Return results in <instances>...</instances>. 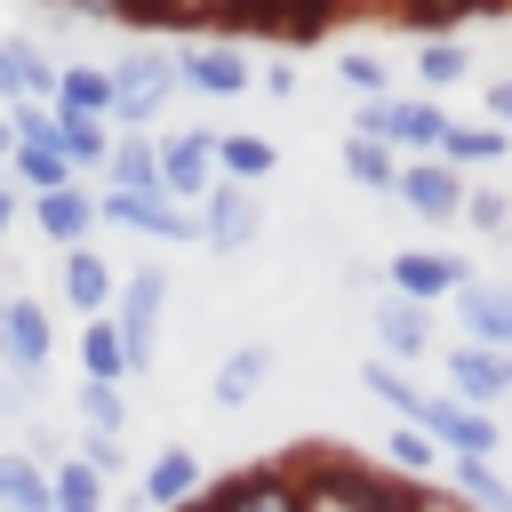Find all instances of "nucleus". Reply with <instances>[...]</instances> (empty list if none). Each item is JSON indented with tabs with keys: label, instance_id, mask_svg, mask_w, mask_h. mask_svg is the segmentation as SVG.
<instances>
[{
	"label": "nucleus",
	"instance_id": "nucleus-1",
	"mask_svg": "<svg viewBox=\"0 0 512 512\" xmlns=\"http://www.w3.org/2000/svg\"><path fill=\"white\" fill-rule=\"evenodd\" d=\"M304 512H456V496H432L416 480H392L384 464H352V456H312L296 472Z\"/></svg>",
	"mask_w": 512,
	"mask_h": 512
},
{
	"label": "nucleus",
	"instance_id": "nucleus-2",
	"mask_svg": "<svg viewBox=\"0 0 512 512\" xmlns=\"http://www.w3.org/2000/svg\"><path fill=\"white\" fill-rule=\"evenodd\" d=\"M112 72V136H152L160 104L176 96V56L168 48H128Z\"/></svg>",
	"mask_w": 512,
	"mask_h": 512
},
{
	"label": "nucleus",
	"instance_id": "nucleus-3",
	"mask_svg": "<svg viewBox=\"0 0 512 512\" xmlns=\"http://www.w3.org/2000/svg\"><path fill=\"white\" fill-rule=\"evenodd\" d=\"M352 136H376L392 160H432L440 136H448V112L432 96H384V104H360L352 112Z\"/></svg>",
	"mask_w": 512,
	"mask_h": 512
},
{
	"label": "nucleus",
	"instance_id": "nucleus-4",
	"mask_svg": "<svg viewBox=\"0 0 512 512\" xmlns=\"http://www.w3.org/2000/svg\"><path fill=\"white\" fill-rule=\"evenodd\" d=\"M160 312H168V272L160 264H144V272H128L120 280V296H112V336H120V360H128V376H144L152 368V328H160Z\"/></svg>",
	"mask_w": 512,
	"mask_h": 512
},
{
	"label": "nucleus",
	"instance_id": "nucleus-5",
	"mask_svg": "<svg viewBox=\"0 0 512 512\" xmlns=\"http://www.w3.org/2000/svg\"><path fill=\"white\" fill-rule=\"evenodd\" d=\"M384 280H392V296L400 304H456L464 288H472V264L464 256H448V248H400V256H384Z\"/></svg>",
	"mask_w": 512,
	"mask_h": 512
},
{
	"label": "nucleus",
	"instance_id": "nucleus-6",
	"mask_svg": "<svg viewBox=\"0 0 512 512\" xmlns=\"http://www.w3.org/2000/svg\"><path fill=\"white\" fill-rule=\"evenodd\" d=\"M176 88H192V96H248L256 64H248V48L232 32L224 40H192V48H176Z\"/></svg>",
	"mask_w": 512,
	"mask_h": 512
},
{
	"label": "nucleus",
	"instance_id": "nucleus-7",
	"mask_svg": "<svg viewBox=\"0 0 512 512\" xmlns=\"http://www.w3.org/2000/svg\"><path fill=\"white\" fill-rule=\"evenodd\" d=\"M416 432H432V440H440V456H480V464H496V448H504L496 416H472V408H456L448 392H424Z\"/></svg>",
	"mask_w": 512,
	"mask_h": 512
},
{
	"label": "nucleus",
	"instance_id": "nucleus-8",
	"mask_svg": "<svg viewBox=\"0 0 512 512\" xmlns=\"http://www.w3.org/2000/svg\"><path fill=\"white\" fill-rule=\"evenodd\" d=\"M48 352H56L48 312H40L32 296H0V360H8V376H16V384H40V376H48Z\"/></svg>",
	"mask_w": 512,
	"mask_h": 512
},
{
	"label": "nucleus",
	"instance_id": "nucleus-9",
	"mask_svg": "<svg viewBox=\"0 0 512 512\" xmlns=\"http://www.w3.org/2000/svg\"><path fill=\"white\" fill-rule=\"evenodd\" d=\"M200 504H208V512H304L288 464H248V472H232V480H208Z\"/></svg>",
	"mask_w": 512,
	"mask_h": 512
},
{
	"label": "nucleus",
	"instance_id": "nucleus-10",
	"mask_svg": "<svg viewBox=\"0 0 512 512\" xmlns=\"http://www.w3.org/2000/svg\"><path fill=\"white\" fill-rule=\"evenodd\" d=\"M160 144V200L176 208H200L216 192V160H208V128H184V136H152Z\"/></svg>",
	"mask_w": 512,
	"mask_h": 512
},
{
	"label": "nucleus",
	"instance_id": "nucleus-11",
	"mask_svg": "<svg viewBox=\"0 0 512 512\" xmlns=\"http://www.w3.org/2000/svg\"><path fill=\"white\" fill-rule=\"evenodd\" d=\"M192 216H200V248H216V256H240V248L264 232V200L240 192V184H216Z\"/></svg>",
	"mask_w": 512,
	"mask_h": 512
},
{
	"label": "nucleus",
	"instance_id": "nucleus-12",
	"mask_svg": "<svg viewBox=\"0 0 512 512\" xmlns=\"http://www.w3.org/2000/svg\"><path fill=\"white\" fill-rule=\"evenodd\" d=\"M464 176L448 168V160H400V184H392V200L400 208H416L424 224H448V216H464Z\"/></svg>",
	"mask_w": 512,
	"mask_h": 512
},
{
	"label": "nucleus",
	"instance_id": "nucleus-13",
	"mask_svg": "<svg viewBox=\"0 0 512 512\" xmlns=\"http://www.w3.org/2000/svg\"><path fill=\"white\" fill-rule=\"evenodd\" d=\"M200 488H208V472H200L192 448H160V456L136 472V504H144V512H184V504H200Z\"/></svg>",
	"mask_w": 512,
	"mask_h": 512
},
{
	"label": "nucleus",
	"instance_id": "nucleus-14",
	"mask_svg": "<svg viewBox=\"0 0 512 512\" xmlns=\"http://www.w3.org/2000/svg\"><path fill=\"white\" fill-rule=\"evenodd\" d=\"M208 160H216V184H240V192L280 176V152L264 136H248V128H208Z\"/></svg>",
	"mask_w": 512,
	"mask_h": 512
},
{
	"label": "nucleus",
	"instance_id": "nucleus-15",
	"mask_svg": "<svg viewBox=\"0 0 512 512\" xmlns=\"http://www.w3.org/2000/svg\"><path fill=\"white\" fill-rule=\"evenodd\" d=\"M456 320H464V344H480V352L512 360V288H488V280H472V288L456 296Z\"/></svg>",
	"mask_w": 512,
	"mask_h": 512
},
{
	"label": "nucleus",
	"instance_id": "nucleus-16",
	"mask_svg": "<svg viewBox=\"0 0 512 512\" xmlns=\"http://www.w3.org/2000/svg\"><path fill=\"white\" fill-rule=\"evenodd\" d=\"M424 352H432V312L384 296V312H376V360H384V368H416Z\"/></svg>",
	"mask_w": 512,
	"mask_h": 512
},
{
	"label": "nucleus",
	"instance_id": "nucleus-17",
	"mask_svg": "<svg viewBox=\"0 0 512 512\" xmlns=\"http://www.w3.org/2000/svg\"><path fill=\"white\" fill-rule=\"evenodd\" d=\"M448 400L472 408V416H488V408L504 400V360L480 352V344H456V352H448Z\"/></svg>",
	"mask_w": 512,
	"mask_h": 512
},
{
	"label": "nucleus",
	"instance_id": "nucleus-18",
	"mask_svg": "<svg viewBox=\"0 0 512 512\" xmlns=\"http://www.w3.org/2000/svg\"><path fill=\"white\" fill-rule=\"evenodd\" d=\"M32 224L72 256V248L96 240V192H80V184H72V192H48V200H32Z\"/></svg>",
	"mask_w": 512,
	"mask_h": 512
},
{
	"label": "nucleus",
	"instance_id": "nucleus-19",
	"mask_svg": "<svg viewBox=\"0 0 512 512\" xmlns=\"http://www.w3.org/2000/svg\"><path fill=\"white\" fill-rule=\"evenodd\" d=\"M112 296H120V272H112L96 248H72V256H64V304H72L80 320H104Z\"/></svg>",
	"mask_w": 512,
	"mask_h": 512
},
{
	"label": "nucleus",
	"instance_id": "nucleus-20",
	"mask_svg": "<svg viewBox=\"0 0 512 512\" xmlns=\"http://www.w3.org/2000/svg\"><path fill=\"white\" fill-rule=\"evenodd\" d=\"M432 160H448L456 176H472V168H512V136L504 128H464V120H448V136H440V152Z\"/></svg>",
	"mask_w": 512,
	"mask_h": 512
},
{
	"label": "nucleus",
	"instance_id": "nucleus-21",
	"mask_svg": "<svg viewBox=\"0 0 512 512\" xmlns=\"http://www.w3.org/2000/svg\"><path fill=\"white\" fill-rule=\"evenodd\" d=\"M104 192L152 200V192H160V144H152V136H112V160H104Z\"/></svg>",
	"mask_w": 512,
	"mask_h": 512
},
{
	"label": "nucleus",
	"instance_id": "nucleus-22",
	"mask_svg": "<svg viewBox=\"0 0 512 512\" xmlns=\"http://www.w3.org/2000/svg\"><path fill=\"white\" fill-rule=\"evenodd\" d=\"M56 112L64 120H112V72L104 64H56Z\"/></svg>",
	"mask_w": 512,
	"mask_h": 512
},
{
	"label": "nucleus",
	"instance_id": "nucleus-23",
	"mask_svg": "<svg viewBox=\"0 0 512 512\" xmlns=\"http://www.w3.org/2000/svg\"><path fill=\"white\" fill-rule=\"evenodd\" d=\"M264 376H272V344H240V352H224V360H216L208 400H216V408H248Z\"/></svg>",
	"mask_w": 512,
	"mask_h": 512
},
{
	"label": "nucleus",
	"instance_id": "nucleus-24",
	"mask_svg": "<svg viewBox=\"0 0 512 512\" xmlns=\"http://www.w3.org/2000/svg\"><path fill=\"white\" fill-rule=\"evenodd\" d=\"M448 496H456V512H512V480L496 472V464H480V456H448Z\"/></svg>",
	"mask_w": 512,
	"mask_h": 512
},
{
	"label": "nucleus",
	"instance_id": "nucleus-25",
	"mask_svg": "<svg viewBox=\"0 0 512 512\" xmlns=\"http://www.w3.org/2000/svg\"><path fill=\"white\" fill-rule=\"evenodd\" d=\"M56 152H64V168H72V184H80V176H104V160H112V120H64V112H56Z\"/></svg>",
	"mask_w": 512,
	"mask_h": 512
},
{
	"label": "nucleus",
	"instance_id": "nucleus-26",
	"mask_svg": "<svg viewBox=\"0 0 512 512\" xmlns=\"http://www.w3.org/2000/svg\"><path fill=\"white\" fill-rule=\"evenodd\" d=\"M0 512H56L48 472L32 464V448H0Z\"/></svg>",
	"mask_w": 512,
	"mask_h": 512
},
{
	"label": "nucleus",
	"instance_id": "nucleus-27",
	"mask_svg": "<svg viewBox=\"0 0 512 512\" xmlns=\"http://www.w3.org/2000/svg\"><path fill=\"white\" fill-rule=\"evenodd\" d=\"M384 472L424 488V480L440 472V440H432V432H416V424H392V440H384Z\"/></svg>",
	"mask_w": 512,
	"mask_h": 512
},
{
	"label": "nucleus",
	"instance_id": "nucleus-28",
	"mask_svg": "<svg viewBox=\"0 0 512 512\" xmlns=\"http://www.w3.org/2000/svg\"><path fill=\"white\" fill-rule=\"evenodd\" d=\"M344 176H352L360 192H384V200H392V184H400V160H392L376 136H344Z\"/></svg>",
	"mask_w": 512,
	"mask_h": 512
},
{
	"label": "nucleus",
	"instance_id": "nucleus-29",
	"mask_svg": "<svg viewBox=\"0 0 512 512\" xmlns=\"http://www.w3.org/2000/svg\"><path fill=\"white\" fill-rule=\"evenodd\" d=\"M80 368H88V384H128V360H120V336H112V320H80Z\"/></svg>",
	"mask_w": 512,
	"mask_h": 512
},
{
	"label": "nucleus",
	"instance_id": "nucleus-30",
	"mask_svg": "<svg viewBox=\"0 0 512 512\" xmlns=\"http://www.w3.org/2000/svg\"><path fill=\"white\" fill-rule=\"evenodd\" d=\"M48 496H56V512H104V504H112V488H104L80 456H64V464L48 472Z\"/></svg>",
	"mask_w": 512,
	"mask_h": 512
},
{
	"label": "nucleus",
	"instance_id": "nucleus-31",
	"mask_svg": "<svg viewBox=\"0 0 512 512\" xmlns=\"http://www.w3.org/2000/svg\"><path fill=\"white\" fill-rule=\"evenodd\" d=\"M472 72V56H464V40H424L416 48V80H424V96L440 104V88H456Z\"/></svg>",
	"mask_w": 512,
	"mask_h": 512
},
{
	"label": "nucleus",
	"instance_id": "nucleus-32",
	"mask_svg": "<svg viewBox=\"0 0 512 512\" xmlns=\"http://www.w3.org/2000/svg\"><path fill=\"white\" fill-rule=\"evenodd\" d=\"M336 80H344L360 104H384V96H392V64H384L376 48H344V56H336Z\"/></svg>",
	"mask_w": 512,
	"mask_h": 512
},
{
	"label": "nucleus",
	"instance_id": "nucleus-33",
	"mask_svg": "<svg viewBox=\"0 0 512 512\" xmlns=\"http://www.w3.org/2000/svg\"><path fill=\"white\" fill-rule=\"evenodd\" d=\"M8 168H16V184H24L32 200H48V192H72V168H64V152H8Z\"/></svg>",
	"mask_w": 512,
	"mask_h": 512
},
{
	"label": "nucleus",
	"instance_id": "nucleus-34",
	"mask_svg": "<svg viewBox=\"0 0 512 512\" xmlns=\"http://www.w3.org/2000/svg\"><path fill=\"white\" fill-rule=\"evenodd\" d=\"M72 408H80V424H88V432H112V440H120V424H128V400H120L112 384H88V376H80Z\"/></svg>",
	"mask_w": 512,
	"mask_h": 512
},
{
	"label": "nucleus",
	"instance_id": "nucleus-35",
	"mask_svg": "<svg viewBox=\"0 0 512 512\" xmlns=\"http://www.w3.org/2000/svg\"><path fill=\"white\" fill-rule=\"evenodd\" d=\"M72 456H80V464H88V472H96L104 488H112V480L128 472V448H120L112 432H80V448H72Z\"/></svg>",
	"mask_w": 512,
	"mask_h": 512
},
{
	"label": "nucleus",
	"instance_id": "nucleus-36",
	"mask_svg": "<svg viewBox=\"0 0 512 512\" xmlns=\"http://www.w3.org/2000/svg\"><path fill=\"white\" fill-rule=\"evenodd\" d=\"M32 64H40V48H32V40H0V104H24Z\"/></svg>",
	"mask_w": 512,
	"mask_h": 512
},
{
	"label": "nucleus",
	"instance_id": "nucleus-37",
	"mask_svg": "<svg viewBox=\"0 0 512 512\" xmlns=\"http://www.w3.org/2000/svg\"><path fill=\"white\" fill-rule=\"evenodd\" d=\"M464 224H480V232H504V224H512V192H488V184H472V192H464Z\"/></svg>",
	"mask_w": 512,
	"mask_h": 512
},
{
	"label": "nucleus",
	"instance_id": "nucleus-38",
	"mask_svg": "<svg viewBox=\"0 0 512 512\" xmlns=\"http://www.w3.org/2000/svg\"><path fill=\"white\" fill-rule=\"evenodd\" d=\"M256 88H264L272 104H288V96H296V64H256Z\"/></svg>",
	"mask_w": 512,
	"mask_h": 512
},
{
	"label": "nucleus",
	"instance_id": "nucleus-39",
	"mask_svg": "<svg viewBox=\"0 0 512 512\" xmlns=\"http://www.w3.org/2000/svg\"><path fill=\"white\" fill-rule=\"evenodd\" d=\"M480 104H488V120H496V128H512V80H488V88H480Z\"/></svg>",
	"mask_w": 512,
	"mask_h": 512
},
{
	"label": "nucleus",
	"instance_id": "nucleus-40",
	"mask_svg": "<svg viewBox=\"0 0 512 512\" xmlns=\"http://www.w3.org/2000/svg\"><path fill=\"white\" fill-rule=\"evenodd\" d=\"M8 224H16V192H0V232H8Z\"/></svg>",
	"mask_w": 512,
	"mask_h": 512
},
{
	"label": "nucleus",
	"instance_id": "nucleus-41",
	"mask_svg": "<svg viewBox=\"0 0 512 512\" xmlns=\"http://www.w3.org/2000/svg\"><path fill=\"white\" fill-rule=\"evenodd\" d=\"M8 152H16V136H8V112H0V160H8Z\"/></svg>",
	"mask_w": 512,
	"mask_h": 512
},
{
	"label": "nucleus",
	"instance_id": "nucleus-42",
	"mask_svg": "<svg viewBox=\"0 0 512 512\" xmlns=\"http://www.w3.org/2000/svg\"><path fill=\"white\" fill-rule=\"evenodd\" d=\"M504 392H512V360H504Z\"/></svg>",
	"mask_w": 512,
	"mask_h": 512
},
{
	"label": "nucleus",
	"instance_id": "nucleus-43",
	"mask_svg": "<svg viewBox=\"0 0 512 512\" xmlns=\"http://www.w3.org/2000/svg\"><path fill=\"white\" fill-rule=\"evenodd\" d=\"M8 408H16V400H8V392H0V416H8Z\"/></svg>",
	"mask_w": 512,
	"mask_h": 512
},
{
	"label": "nucleus",
	"instance_id": "nucleus-44",
	"mask_svg": "<svg viewBox=\"0 0 512 512\" xmlns=\"http://www.w3.org/2000/svg\"><path fill=\"white\" fill-rule=\"evenodd\" d=\"M200 496H208V488H200ZM184 512H208V504H184Z\"/></svg>",
	"mask_w": 512,
	"mask_h": 512
}]
</instances>
